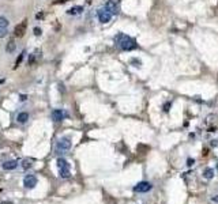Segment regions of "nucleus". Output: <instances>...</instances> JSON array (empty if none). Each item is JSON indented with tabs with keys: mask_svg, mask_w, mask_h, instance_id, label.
Listing matches in <instances>:
<instances>
[{
	"mask_svg": "<svg viewBox=\"0 0 218 204\" xmlns=\"http://www.w3.org/2000/svg\"><path fill=\"white\" fill-rule=\"evenodd\" d=\"M117 46L123 51H132V49H136L138 48V44L134 38H131L128 35H123L120 34L117 37Z\"/></svg>",
	"mask_w": 218,
	"mask_h": 204,
	"instance_id": "f257e3e1",
	"label": "nucleus"
},
{
	"mask_svg": "<svg viewBox=\"0 0 218 204\" xmlns=\"http://www.w3.org/2000/svg\"><path fill=\"white\" fill-rule=\"evenodd\" d=\"M57 167H59V176L61 178H68L71 176V170H70V163L67 162V159L64 158H57Z\"/></svg>",
	"mask_w": 218,
	"mask_h": 204,
	"instance_id": "f03ea898",
	"label": "nucleus"
},
{
	"mask_svg": "<svg viewBox=\"0 0 218 204\" xmlns=\"http://www.w3.org/2000/svg\"><path fill=\"white\" fill-rule=\"evenodd\" d=\"M71 140L68 139V137H61V139H59L57 140V143H56V153L59 154H64L67 153L68 150L71 148Z\"/></svg>",
	"mask_w": 218,
	"mask_h": 204,
	"instance_id": "7ed1b4c3",
	"label": "nucleus"
},
{
	"mask_svg": "<svg viewBox=\"0 0 218 204\" xmlns=\"http://www.w3.org/2000/svg\"><path fill=\"white\" fill-rule=\"evenodd\" d=\"M151 188H153V184H151V182H149V181H140V182H138V184L134 186V192L146 193V192H149V191H151Z\"/></svg>",
	"mask_w": 218,
	"mask_h": 204,
	"instance_id": "20e7f679",
	"label": "nucleus"
},
{
	"mask_svg": "<svg viewBox=\"0 0 218 204\" xmlns=\"http://www.w3.org/2000/svg\"><path fill=\"white\" fill-rule=\"evenodd\" d=\"M37 182H38V180H37V177L33 176V174H28V176H25V178H23V185H25V188H28V189H33L37 185Z\"/></svg>",
	"mask_w": 218,
	"mask_h": 204,
	"instance_id": "39448f33",
	"label": "nucleus"
},
{
	"mask_svg": "<svg viewBox=\"0 0 218 204\" xmlns=\"http://www.w3.org/2000/svg\"><path fill=\"white\" fill-rule=\"evenodd\" d=\"M97 15H98V19H99V22H101V23H108V22L112 19V14L109 11H107L105 8H102V10H98Z\"/></svg>",
	"mask_w": 218,
	"mask_h": 204,
	"instance_id": "423d86ee",
	"label": "nucleus"
},
{
	"mask_svg": "<svg viewBox=\"0 0 218 204\" xmlns=\"http://www.w3.org/2000/svg\"><path fill=\"white\" fill-rule=\"evenodd\" d=\"M66 117H67V114L64 113L63 109H55V110H52V118H53V121H56V122L63 121Z\"/></svg>",
	"mask_w": 218,
	"mask_h": 204,
	"instance_id": "0eeeda50",
	"label": "nucleus"
},
{
	"mask_svg": "<svg viewBox=\"0 0 218 204\" xmlns=\"http://www.w3.org/2000/svg\"><path fill=\"white\" fill-rule=\"evenodd\" d=\"M105 10L111 12L112 15H116L119 12V7H117V4L113 0H108L107 3H105Z\"/></svg>",
	"mask_w": 218,
	"mask_h": 204,
	"instance_id": "6e6552de",
	"label": "nucleus"
},
{
	"mask_svg": "<svg viewBox=\"0 0 218 204\" xmlns=\"http://www.w3.org/2000/svg\"><path fill=\"white\" fill-rule=\"evenodd\" d=\"M25 32H26V20H22L15 27V35L16 37H23Z\"/></svg>",
	"mask_w": 218,
	"mask_h": 204,
	"instance_id": "1a4fd4ad",
	"label": "nucleus"
},
{
	"mask_svg": "<svg viewBox=\"0 0 218 204\" xmlns=\"http://www.w3.org/2000/svg\"><path fill=\"white\" fill-rule=\"evenodd\" d=\"M1 167H3L4 170H14L18 167V161H6L1 165Z\"/></svg>",
	"mask_w": 218,
	"mask_h": 204,
	"instance_id": "9d476101",
	"label": "nucleus"
},
{
	"mask_svg": "<svg viewBox=\"0 0 218 204\" xmlns=\"http://www.w3.org/2000/svg\"><path fill=\"white\" fill-rule=\"evenodd\" d=\"M80 12H83V7L82 6H74L67 11L68 15H79Z\"/></svg>",
	"mask_w": 218,
	"mask_h": 204,
	"instance_id": "9b49d317",
	"label": "nucleus"
},
{
	"mask_svg": "<svg viewBox=\"0 0 218 204\" xmlns=\"http://www.w3.org/2000/svg\"><path fill=\"white\" fill-rule=\"evenodd\" d=\"M28 120H29V113H26V112H20L16 116V121L19 122V124H25Z\"/></svg>",
	"mask_w": 218,
	"mask_h": 204,
	"instance_id": "f8f14e48",
	"label": "nucleus"
},
{
	"mask_svg": "<svg viewBox=\"0 0 218 204\" xmlns=\"http://www.w3.org/2000/svg\"><path fill=\"white\" fill-rule=\"evenodd\" d=\"M15 48H16L15 41H14V39H10L8 44L6 45V52H7V53H12V52L15 51Z\"/></svg>",
	"mask_w": 218,
	"mask_h": 204,
	"instance_id": "ddd939ff",
	"label": "nucleus"
},
{
	"mask_svg": "<svg viewBox=\"0 0 218 204\" xmlns=\"http://www.w3.org/2000/svg\"><path fill=\"white\" fill-rule=\"evenodd\" d=\"M203 177H205V178H207V180L213 178V177H214V170L210 169V167L205 169V170H203Z\"/></svg>",
	"mask_w": 218,
	"mask_h": 204,
	"instance_id": "4468645a",
	"label": "nucleus"
},
{
	"mask_svg": "<svg viewBox=\"0 0 218 204\" xmlns=\"http://www.w3.org/2000/svg\"><path fill=\"white\" fill-rule=\"evenodd\" d=\"M33 166V163H32V161H29V159H23L22 161V163H20V167L23 170H28V169H30Z\"/></svg>",
	"mask_w": 218,
	"mask_h": 204,
	"instance_id": "2eb2a0df",
	"label": "nucleus"
},
{
	"mask_svg": "<svg viewBox=\"0 0 218 204\" xmlns=\"http://www.w3.org/2000/svg\"><path fill=\"white\" fill-rule=\"evenodd\" d=\"M8 19L7 18H4V16H0V29H7L8 26Z\"/></svg>",
	"mask_w": 218,
	"mask_h": 204,
	"instance_id": "dca6fc26",
	"label": "nucleus"
},
{
	"mask_svg": "<svg viewBox=\"0 0 218 204\" xmlns=\"http://www.w3.org/2000/svg\"><path fill=\"white\" fill-rule=\"evenodd\" d=\"M23 56H25V52H22V53H20V55H19V57L16 59V61H15V65H19V64H20V61H22V59H23Z\"/></svg>",
	"mask_w": 218,
	"mask_h": 204,
	"instance_id": "f3484780",
	"label": "nucleus"
},
{
	"mask_svg": "<svg viewBox=\"0 0 218 204\" xmlns=\"http://www.w3.org/2000/svg\"><path fill=\"white\" fill-rule=\"evenodd\" d=\"M7 29H0V38H3V37H6L7 35Z\"/></svg>",
	"mask_w": 218,
	"mask_h": 204,
	"instance_id": "a211bd4d",
	"label": "nucleus"
},
{
	"mask_svg": "<svg viewBox=\"0 0 218 204\" xmlns=\"http://www.w3.org/2000/svg\"><path fill=\"white\" fill-rule=\"evenodd\" d=\"M33 32H34V35H37V37H38V35H41V33H42L40 27H34V29H33Z\"/></svg>",
	"mask_w": 218,
	"mask_h": 204,
	"instance_id": "6ab92c4d",
	"label": "nucleus"
},
{
	"mask_svg": "<svg viewBox=\"0 0 218 204\" xmlns=\"http://www.w3.org/2000/svg\"><path fill=\"white\" fill-rule=\"evenodd\" d=\"M171 102H166L165 105H164V112H169V108H171Z\"/></svg>",
	"mask_w": 218,
	"mask_h": 204,
	"instance_id": "aec40b11",
	"label": "nucleus"
},
{
	"mask_svg": "<svg viewBox=\"0 0 218 204\" xmlns=\"http://www.w3.org/2000/svg\"><path fill=\"white\" fill-rule=\"evenodd\" d=\"M131 63L135 64V67H139V65H140V61H139V60H136V59H132V60H131Z\"/></svg>",
	"mask_w": 218,
	"mask_h": 204,
	"instance_id": "412c9836",
	"label": "nucleus"
},
{
	"mask_svg": "<svg viewBox=\"0 0 218 204\" xmlns=\"http://www.w3.org/2000/svg\"><path fill=\"white\" fill-rule=\"evenodd\" d=\"M211 200L215 201V203H218V196H213V197H211Z\"/></svg>",
	"mask_w": 218,
	"mask_h": 204,
	"instance_id": "4be33fe9",
	"label": "nucleus"
},
{
	"mask_svg": "<svg viewBox=\"0 0 218 204\" xmlns=\"http://www.w3.org/2000/svg\"><path fill=\"white\" fill-rule=\"evenodd\" d=\"M192 163H194V159H188V166H191Z\"/></svg>",
	"mask_w": 218,
	"mask_h": 204,
	"instance_id": "5701e85b",
	"label": "nucleus"
},
{
	"mask_svg": "<svg viewBox=\"0 0 218 204\" xmlns=\"http://www.w3.org/2000/svg\"><path fill=\"white\" fill-rule=\"evenodd\" d=\"M42 18V14H37V19H41Z\"/></svg>",
	"mask_w": 218,
	"mask_h": 204,
	"instance_id": "b1692460",
	"label": "nucleus"
},
{
	"mask_svg": "<svg viewBox=\"0 0 218 204\" xmlns=\"http://www.w3.org/2000/svg\"><path fill=\"white\" fill-rule=\"evenodd\" d=\"M26 99V95H20V101H25Z\"/></svg>",
	"mask_w": 218,
	"mask_h": 204,
	"instance_id": "393cba45",
	"label": "nucleus"
},
{
	"mask_svg": "<svg viewBox=\"0 0 218 204\" xmlns=\"http://www.w3.org/2000/svg\"><path fill=\"white\" fill-rule=\"evenodd\" d=\"M217 169H218V162H217Z\"/></svg>",
	"mask_w": 218,
	"mask_h": 204,
	"instance_id": "a878e982",
	"label": "nucleus"
}]
</instances>
